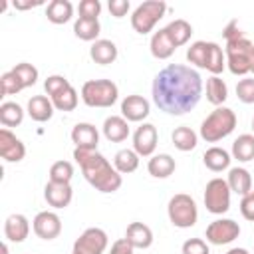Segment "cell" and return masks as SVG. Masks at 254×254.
Instances as JSON below:
<instances>
[{"label":"cell","instance_id":"obj_1","mask_svg":"<svg viewBox=\"0 0 254 254\" xmlns=\"http://www.w3.org/2000/svg\"><path fill=\"white\" fill-rule=\"evenodd\" d=\"M155 105L169 115H185L192 111L202 95V77L196 69L183 64L165 65L151 85Z\"/></svg>","mask_w":254,"mask_h":254},{"label":"cell","instance_id":"obj_2","mask_svg":"<svg viewBox=\"0 0 254 254\" xmlns=\"http://www.w3.org/2000/svg\"><path fill=\"white\" fill-rule=\"evenodd\" d=\"M73 159L79 165L85 181L99 192H115L121 189L123 179L121 173L99 153V151H87V149H73Z\"/></svg>","mask_w":254,"mask_h":254},{"label":"cell","instance_id":"obj_3","mask_svg":"<svg viewBox=\"0 0 254 254\" xmlns=\"http://www.w3.org/2000/svg\"><path fill=\"white\" fill-rule=\"evenodd\" d=\"M236 121H238V119H236V113H234L230 107L220 105V107H216L214 111H210V113L202 119L198 135H200V139H204L206 143H218L220 139L228 137V135L234 131Z\"/></svg>","mask_w":254,"mask_h":254},{"label":"cell","instance_id":"obj_4","mask_svg":"<svg viewBox=\"0 0 254 254\" xmlns=\"http://www.w3.org/2000/svg\"><path fill=\"white\" fill-rule=\"evenodd\" d=\"M79 95L87 107H111L119 97V87L111 79H89L81 85Z\"/></svg>","mask_w":254,"mask_h":254},{"label":"cell","instance_id":"obj_5","mask_svg":"<svg viewBox=\"0 0 254 254\" xmlns=\"http://www.w3.org/2000/svg\"><path fill=\"white\" fill-rule=\"evenodd\" d=\"M167 214L173 226L177 228H190L198 220V206L194 198L187 192L173 194L169 204H167Z\"/></svg>","mask_w":254,"mask_h":254},{"label":"cell","instance_id":"obj_6","mask_svg":"<svg viewBox=\"0 0 254 254\" xmlns=\"http://www.w3.org/2000/svg\"><path fill=\"white\" fill-rule=\"evenodd\" d=\"M167 12V2L163 0H147V2H141L133 14H131V26L137 34H149L153 32V28L157 26V22L165 16Z\"/></svg>","mask_w":254,"mask_h":254},{"label":"cell","instance_id":"obj_7","mask_svg":"<svg viewBox=\"0 0 254 254\" xmlns=\"http://www.w3.org/2000/svg\"><path fill=\"white\" fill-rule=\"evenodd\" d=\"M254 44L246 38V34L228 40L226 48H224V56H226V67L230 69V73L234 75H246L250 73V62H248V54L250 48Z\"/></svg>","mask_w":254,"mask_h":254},{"label":"cell","instance_id":"obj_8","mask_svg":"<svg viewBox=\"0 0 254 254\" xmlns=\"http://www.w3.org/2000/svg\"><path fill=\"white\" fill-rule=\"evenodd\" d=\"M230 187L226 179L214 177L204 187V206L212 214H224L230 208Z\"/></svg>","mask_w":254,"mask_h":254},{"label":"cell","instance_id":"obj_9","mask_svg":"<svg viewBox=\"0 0 254 254\" xmlns=\"http://www.w3.org/2000/svg\"><path fill=\"white\" fill-rule=\"evenodd\" d=\"M107 244H109L107 232L103 228L91 226L77 236V240L73 242L71 254H103L107 250Z\"/></svg>","mask_w":254,"mask_h":254},{"label":"cell","instance_id":"obj_10","mask_svg":"<svg viewBox=\"0 0 254 254\" xmlns=\"http://www.w3.org/2000/svg\"><path fill=\"white\" fill-rule=\"evenodd\" d=\"M204 236H206V242L214 246L230 244L240 236V224L232 218H216L206 226Z\"/></svg>","mask_w":254,"mask_h":254},{"label":"cell","instance_id":"obj_11","mask_svg":"<svg viewBox=\"0 0 254 254\" xmlns=\"http://www.w3.org/2000/svg\"><path fill=\"white\" fill-rule=\"evenodd\" d=\"M34 234L42 240H54L62 232V218L54 210H42L32 220Z\"/></svg>","mask_w":254,"mask_h":254},{"label":"cell","instance_id":"obj_12","mask_svg":"<svg viewBox=\"0 0 254 254\" xmlns=\"http://www.w3.org/2000/svg\"><path fill=\"white\" fill-rule=\"evenodd\" d=\"M159 133L153 123H141L133 133V151L139 157H153L157 149Z\"/></svg>","mask_w":254,"mask_h":254},{"label":"cell","instance_id":"obj_13","mask_svg":"<svg viewBox=\"0 0 254 254\" xmlns=\"http://www.w3.org/2000/svg\"><path fill=\"white\" fill-rule=\"evenodd\" d=\"M0 157L6 163H20L26 157V145L8 129H0Z\"/></svg>","mask_w":254,"mask_h":254},{"label":"cell","instance_id":"obj_14","mask_svg":"<svg viewBox=\"0 0 254 254\" xmlns=\"http://www.w3.org/2000/svg\"><path fill=\"white\" fill-rule=\"evenodd\" d=\"M151 113V103L143 97V95H127L123 101H121V115L127 119V121H133V123H141L149 117Z\"/></svg>","mask_w":254,"mask_h":254},{"label":"cell","instance_id":"obj_15","mask_svg":"<svg viewBox=\"0 0 254 254\" xmlns=\"http://www.w3.org/2000/svg\"><path fill=\"white\" fill-rule=\"evenodd\" d=\"M71 143L75 145V149H87V151H97V143H99V131L95 125L91 123H75L71 133Z\"/></svg>","mask_w":254,"mask_h":254},{"label":"cell","instance_id":"obj_16","mask_svg":"<svg viewBox=\"0 0 254 254\" xmlns=\"http://www.w3.org/2000/svg\"><path fill=\"white\" fill-rule=\"evenodd\" d=\"M44 198L54 208H65V206H69V202L73 198L71 185L69 183H54V181H48V185L44 187Z\"/></svg>","mask_w":254,"mask_h":254},{"label":"cell","instance_id":"obj_17","mask_svg":"<svg viewBox=\"0 0 254 254\" xmlns=\"http://www.w3.org/2000/svg\"><path fill=\"white\" fill-rule=\"evenodd\" d=\"M103 137L111 143H121L129 137V121L123 115H109L103 121Z\"/></svg>","mask_w":254,"mask_h":254},{"label":"cell","instance_id":"obj_18","mask_svg":"<svg viewBox=\"0 0 254 254\" xmlns=\"http://www.w3.org/2000/svg\"><path fill=\"white\" fill-rule=\"evenodd\" d=\"M117 56H119V52H117L115 42L105 40V38L95 40V42L91 44V48H89V58H91L95 64H99V65H109V64H113V62L117 60Z\"/></svg>","mask_w":254,"mask_h":254},{"label":"cell","instance_id":"obj_19","mask_svg":"<svg viewBox=\"0 0 254 254\" xmlns=\"http://www.w3.org/2000/svg\"><path fill=\"white\" fill-rule=\"evenodd\" d=\"M30 234V220L24 214H10L4 220V236L10 242H24Z\"/></svg>","mask_w":254,"mask_h":254},{"label":"cell","instance_id":"obj_20","mask_svg":"<svg viewBox=\"0 0 254 254\" xmlns=\"http://www.w3.org/2000/svg\"><path fill=\"white\" fill-rule=\"evenodd\" d=\"M54 109H56V107H54L52 99L46 97V95H32V97L28 99V105H26L28 115H30L34 121H38V123L50 121L52 115H54Z\"/></svg>","mask_w":254,"mask_h":254},{"label":"cell","instance_id":"obj_21","mask_svg":"<svg viewBox=\"0 0 254 254\" xmlns=\"http://www.w3.org/2000/svg\"><path fill=\"white\" fill-rule=\"evenodd\" d=\"M149 50H151V56L157 58V60H169L173 54H175V44L173 40L169 38L167 30L165 28H159L157 32H153L151 36V42H149Z\"/></svg>","mask_w":254,"mask_h":254},{"label":"cell","instance_id":"obj_22","mask_svg":"<svg viewBox=\"0 0 254 254\" xmlns=\"http://www.w3.org/2000/svg\"><path fill=\"white\" fill-rule=\"evenodd\" d=\"M226 183H228L230 190L236 192V194H240V196H246V194L252 192V177H250V171L244 169V167H232V169H228Z\"/></svg>","mask_w":254,"mask_h":254},{"label":"cell","instance_id":"obj_23","mask_svg":"<svg viewBox=\"0 0 254 254\" xmlns=\"http://www.w3.org/2000/svg\"><path fill=\"white\" fill-rule=\"evenodd\" d=\"M125 238L133 248H149L153 244V230L145 222H131L125 230Z\"/></svg>","mask_w":254,"mask_h":254},{"label":"cell","instance_id":"obj_24","mask_svg":"<svg viewBox=\"0 0 254 254\" xmlns=\"http://www.w3.org/2000/svg\"><path fill=\"white\" fill-rule=\"evenodd\" d=\"M175 169H177V163L169 153L153 155L149 159V163H147V171L155 179H167V177H171L175 173Z\"/></svg>","mask_w":254,"mask_h":254},{"label":"cell","instance_id":"obj_25","mask_svg":"<svg viewBox=\"0 0 254 254\" xmlns=\"http://www.w3.org/2000/svg\"><path fill=\"white\" fill-rule=\"evenodd\" d=\"M230 161H232V155H230L226 149L216 147V145L210 147V149H206L204 155H202V163H204V167L210 169L212 173H222L224 169L230 167Z\"/></svg>","mask_w":254,"mask_h":254},{"label":"cell","instance_id":"obj_26","mask_svg":"<svg viewBox=\"0 0 254 254\" xmlns=\"http://www.w3.org/2000/svg\"><path fill=\"white\" fill-rule=\"evenodd\" d=\"M165 30H167L169 38L173 40L175 48L185 46V44L190 40V36H192V26H190L185 18H175V20H171V22L165 26Z\"/></svg>","mask_w":254,"mask_h":254},{"label":"cell","instance_id":"obj_27","mask_svg":"<svg viewBox=\"0 0 254 254\" xmlns=\"http://www.w3.org/2000/svg\"><path fill=\"white\" fill-rule=\"evenodd\" d=\"M46 16L52 24H65L73 16V4L69 0H52L46 6Z\"/></svg>","mask_w":254,"mask_h":254},{"label":"cell","instance_id":"obj_28","mask_svg":"<svg viewBox=\"0 0 254 254\" xmlns=\"http://www.w3.org/2000/svg\"><path fill=\"white\" fill-rule=\"evenodd\" d=\"M232 159L240 163H248L254 159V135L252 133H242L234 139L232 143Z\"/></svg>","mask_w":254,"mask_h":254},{"label":"cell","instance_id":"obj_29","mask_svg":"<svg viewBox=\"0 0 254 254\" xmlns=\"http://www.w3.org/2000/svg\"><path fill=\"white\" fill-rule=\"evenodd\" d=\"M99 32H101L99 20L79 18V16H77L75 22H73V34H75V38H79V40H83V42H95V40H99V38H97Z\"/></svg>","mask_w":254,"mask_h":254},{"label":"cell","instance_id":"obj_30","mask_svg":"<svg viewBox=\"0 0 254 254\" xmlns=\"http://www.w3.org/2000/svg\"><path fill=\"white\" fill-rule=\"evenodd\" d=\"M171 141H173V145H175L179 151L187 153V151H192V149L196 147L198 135H196V131H192L190 127L181 125V127H177V129L171 133Z\"/></svg>","mask_w":254,"mask_h":254},{"label":"cell","instance_id":"obj_31","mask_svg":"<svg viewBox=\"0 0 254 254\" xmlns=\"http://www.w3.org/2000/svg\"><path fill=\"white\" fill-rule=\"evenodd\" d=\"M226 97H228V85H226V81L222 77H218V75H210L206 79V99L212 105L220 107L226 101Z\"/></svg>","mask_w":254,"mask_h":254},{"label":"cell","instance_id":"obj_32","mask_svg":"<svg viewBox=\"0 0 254 254\" xmlns=\"http://www.w3.org/2000/svg\"><path fill=\"white\" fill-rule=\"evenodd\" d=\"M24 121V107L16 101H4L0 105V123L4 127H18Z\"/></svg>","mask_w":254,"mask_h":254},{"label":"cell","instance_id":"obj_33","mask_svg":"<svg viewBox=\"0 0 254 254\" xmlns=\"http://www.w3.org/2000/svg\"><path fill=\"white\" fill-rule=\"evenodd\" d=\"M113 167L121 175H129L139 167V155L133 149H119L113 157Z\"/></svg>","mask_w":254,"mask_h":254},{"label":"cell","instance_id":"obj_34","mask_svg":"<svg viewBox=\"0 0 254 254\" xmlns=\"http://www.w3.org/2000/svg\"><path fill=\"white\" fill-rule=\"evenodd\" d=\"M50 99H52V103H54V107L58 111H73L77 107V103H79V95H77V91H75L73 85L64 87L62 91H58Z\"/></svg>","mask_w":254,"mask_h":254},{"label":"cell","instance_id":"obj_35","mask_svg":"<svg viewBox=\"0 0 254 254\" xmlns=\"http://www.w3.org/2000/svg\"><path fill=\"white\" fill-rule=\"evenodd\" d=\"M208 48H210V42H204V40H196L189 46L187 50V60L189 64L200 67V69H206V60H208Z\"/></svg>","mask_w":254,"mask_h":254},{"label":"cell","instance_id":"obj_36","mask_svg":"<svg viewBox=\"0 0 254 254\" xmlns=\"http://www.w3.org/2000/svg\"><path fill=\"white\" fill-rule=\"evenodd\" d=\"M224 67H226V56H224L222 48L216 42H210L208 60H206V71H210L212 75H218V73H222Z\"/></svg>","mask_w":254,"mask_h":254},{"label":"cell","instance_id":"obj_37","mask_svg":"<svg viewBox=\"0 0 254 254\" xmlns=\"http://www.w3.org/2000/svg\"><path fill=\"white\" fill-rule=\"evenodd\" d=\"M12 71L16 73V77L22 81V85H24V89L26 87H32L36 81H38V67L36 65H32V64H28V62H20V64H16L14 67H12Z\"/></svg>","mask_w":254,"mask_h":254},{"label":"cell","instance_id":"obj_38","mask_svg":"<svg viewBox=\"0 0 254 254\" xmlns=\"http://www.w3.org/2000/svg\"><path fill=\"white\" fill-rule=\"evenodd\" d=\"M73 179V165L69 161H56L50 167V181L54 183H71Z\"/></svg>","mask_w":254,"mask_h":254},{"label":"cell","instance_id":"obj_39","mask_svg":"<svg viewBox=\"0 0 254 254\" xmlns=\"http://www.w3.org/2000/svg\"><path fill=\"white\" fill-rule=\"evenodd\" d=\"M24 89L22 81L16 77V73L10 69V71H4L0 75V93L2 95H14V93H20Z\"/></svg>","mask_w":254,"mask_h":254},{"label":"cell","instance_id":"obj_40","mask_svg":"<svg viewBox=\"0 0 254 254\" xmlns=\"http://www.w3.org/2000/svg\"><path fill=\"white\" fill-rule=\"evenodd\" d=\"M79 18H91V20H99L101 14V2L99 0H81L77 6Z\"/></svg>","mask_w":254,"mask_h":254},{"label":"cell","instance_id":"obj_41","mask_svg":"<svg viewBox=\"0 0 254 254\" xmlns=\"http://www.w3.org/2000/svg\"><path fill=\"white\" fill-rule=\"evenodd\" d=\"M236 95L242 103H254V79L244 77L236 83Z\"/></svg>","mask_w":254,"mask_h":254},{"label":"cell","instance_id":"obj_42","mask_svg":"<svg viewBox=\"0 0 254 254\" xmlns=\"http://www.w3.org/2000/svg\"><path fill=\"white\" fill-rule=\"evenodd\" d=\"M67 85H71L69 83V79H65L64 75H58V73H54V75H48L46 77V81H44V89H46V93L52 97V95H56L58 91H62L64 87H67Z\"/></svg>","mask_w":254,"mask_h":254},{"label":"cell","instance_id":"obj_43","mask_svg":"<svg viewBox=\"0 0 254 254\" xmlns=\"http://www.w3.org/2000/svg\"><path fill=\"white\" fill-rule=\"evenodd\" d=\"M181 252L183 254H210V248H208L206 240H202V238H189L183 242Z\"/></svg>","mask_w":254,"mask_h":254},{"label":"cell","instance_id":"obj_44","mask_svg":"<svg viewBox=\"0 0 254 254\" xmlns=\"http://www.w3.org/2000/svg\"><path fill=\"white\" fill-rule=\"evenodd\" d=\"M107 8H109L111 16H115V18H123V16L129 12L131 4H129V0H109Z\"/></svg>","mask_w":254,"mask_h":254},{"label":"cell","instance_id":"obj_45","mask_svg":"<svg viewBox=\"0 0 254 254\" xmlns=\"http://www.w3.org/2000/svg\"><path fill=\"white\" fill-rule=\"evenodd\" d=\"M240 212H242V216L246 220L254 222V194L252 192L240 198Z\"/></svg>","mask_w":254,"mask_h":254},{"label":"cell","instance_id":"obj_46","mask_svg":"<svg viewBox=\"0 0 254 254\" xmlns=\"http://www.w3.org/2000/svg\"><path fill=\"white\" fill-rule=\"evenodd\" d=\"M133 252H135V248L127 242V238H117L109 250V254H133Z\"/></svg>","mask_w":254,"mask_h":254},{"label":"cell","instance_id":"obj_47","mask_svg":"<svg viewBox=\"0 0 254 254\" xmlns=\"http://www.w3.org/2000/svg\"><path fill=\"white\" fill-rule=\"evenodd\" d=\"M36 6H42V0H34V2H14V8L16 10H28V8H36Z\"/></svg>","mask_w":254,"mask_h":254},{"label":"cell","instance_id":"obj_48","mask_svg":"<svg viewBox=\"0 0 254 254\" xmlns=\"http://www.w3.org/2000/svg\"><path fill=\"white\" fill-rule=\"evenodd\" d=\"M226 254H250L246 248H240V246H236V248H230Z\"/></svg>","mask_w":254,"mask_h":254},{"label":"cell","instance_id":"obj_49","mask_svg":"<svg viewBox=\"0 0 254 254\" xmlns=\"http://www.w3.org/2000/svg\"><path fill=\"white\" fill-rule=\"evenodd\" d=\"M248 62H250V73H254V46L250 48V54H248Z\"/></svg>","mask_w":254,"mask_h":254},{"label":"cell","instance_id":"obj_50","mask_svg":"<svg viewBox=\"0 0 254 254\" xmlns=\"http://www.w3.org/2000/svg\"><path fill=\"white\" fill-rule=\"evenodd\" d=\"M2 254H8V246L6 244H2Z\"/></svg>","mask_w":254,"mask_h":254},{"label":"cell","instance_id":"obj_51","mask_svg":"<svg viewBox=\"0 0 254 254\" xmlns=\"http://www.w3.org/2000/svg\"><path fill=\"white\" fill-rule=\"evenodd\" d=\"M252 135H254V117H252Z\"/></svg>","mask_w":254,"mask_h":254},{"label":"cell","instance_id":"obj_52","mask_svg":"<svg viewBox=\"0 0 254 254\" xmlns=\"http://www.w3.org/2000/svg\"><path fill=\"white\" fill-rule=\"evenodd\" d=\"M252 194H254V189H252Z\"/></svg>","mask_w":254,"mask_h":254}]
</instances>
